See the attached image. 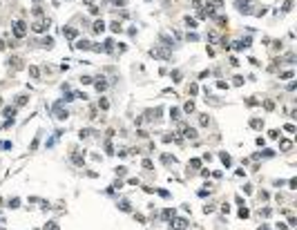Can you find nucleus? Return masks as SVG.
<instances>
[{
    "instance_id": "f257e3e1",
    "label": "nucleus",
    "mask_w": 297,
    "mask_h": 230,
    "mask_svg": "<svg viewBox=\"0 0 297 230\" xmlns=\"http://www.w3.org/2000/svg\"><path fill=\"white\" fill-rule=\"evenodd\" d=\"M14 36H16V38H25V36H27V25H25L23 20H16V23H14Z\"/></svg>"
},
{
    "instance_id": "f03ea898",
    "label": "nucleus",
    "mask_w": 297,
    "mask_h": 230,
    "mask_svg": "<svg viewBox=\"0 0 297 230\" xmlns=\"http://www.w3.org/2000/svg\"><path fill=\"white\" fill-rule=\"evenodd\" d=\"M235 5H237V9H239L241 14H250V9L255 7L253 0H235Z\"/></svg>"
},
{
    "instance_id": "7ed1b4c3",
    "label": "nucleus",
    "mask_w": 297,
    "mask_h": 230,
    "mask_svg": "<svg viewBox=\"0 0 297 230\" xmlns=\"http://www.w3.org/2000/svg\"><path fill=\"white\" fill-rule=\"evenodd\" d=\"M150 56L161 58V61H168V58H170V52H168V49H161V47H154V49H150Z\"/></svg>"
},
{
    "instance_id": "20e7f679",
    "label": "nucleus",
    "mask_w": 297,
    "mask_h": 230,
    "mask_svg": "<svg viewBox=\"0 0 297 230\" xmlns=\"http://www.w3.org/2000/svg\"><path fill=\"white\" fill-rule=\"evenodd\" d=\"M47 27H49V20H43V18H40V20H36V23L31 25V29H34L36 34H43Z\"/></svg>"
},
{
    "instance_id": "39448f33",
    "label": "nucleus",
    "mask_w": 297,
    "mask_h": 230,
    "mask_svg": "<svg viewBox=\"0 0 297 230\" xmlns=\"http://www.w3.org/2000/svg\"><path fill=\"white\" fill-rule=\"evenodd\" d=\"M181 130H183V136H186V139H197V130H195V128H190V125H186V123H181Z\"/></svg>"
},
{
    "instance_id": "423d86ee",
    "label": "nucleus",
    "mask_w": 297,
    "mask_h": 230,
    "mask_svg": "<svg viewBox=\"0 0 297 230\" xmlns=\"http://www.w3.org/2000/svg\"><path fill=\"white\" fill-rule=\"evenodd\" d=\"M188 228V221L183 217H179V219H174V221H172V230H186Z\"/></svg>"
},
{
    "instance_id": "0eeeda50",
    "label": "nucleus",
    "mask_w": 297,
    "mask_h": 230,
    "mask_svg": "<svg viewBox=\"0 0 297 230\" xmlns=\"http://www.w3.org/2000/svg\"><path fill=\"white\" fill-rule=\"evenodd\" d=\"M92 31H94V34H103V31H105V23H103V20H96V23L92 25Z\"/></svg>"
},
{
    "instance_id": "6e6552de",
    "label": "nucleus",
    "mask_w": 297,
    "mask_h": 230,
    "mask_svg": "<svg viewBox=\"0 0 297 230\" xmlns=\"http://www.w3.org/2000/svg\"><path fill=\"white\" fill-rule=\"evenodd\" d=\"M279 148H282L284 152H291V150H293V141H288V139H282V141H279Z\"/></svg>"
},
{
    "instance_id": "1a4fd4ad",
    "label": "nucleus",
    "mask_w": 297,
    "mask_h": 230,
    "mask_svg": "<svg viewBox=\"0 0 297 230\" xmlns=\"http://www.w3.org/2000/svg\"><path fill=\"white\" fill-rule=\"evenodd\" d=\"M63 36L72 40V38H76V36H78V31H76V29H72V27H67V29H63Z\"/></svg>"
},
{
    "instance_id": "9d476101",
    "label": "nucleus",
    "mask_w": 297,
    "mask_h": 230,
    "mask_svg": "<svg viewBox=\"0 0 297 230\" xmlns=\"http://www.w3.org/2000/svg\"><path fill=\"white\" fill-rule=\"evenodd\" d=\"M74 47H76V49H92V43L90 40H78Z\"/></svg>"
},
{
    "instance_id": "9b49d317",
    "label": "nucleus",
    "mask_w": 297,
    "mask_h": 230,
    "mask_svg": "<svg viewBox=\"0 0 297 230\" xmlns=\"http://www.w3.org/2000/svg\"><path fill=\"white\" fill-rule=\"evenodd\" d=\"M9 65H14V69H20V67H23V61L18 58V56H14V58H9Z\"/></svg>"
},
{
    "instance_id": "f8f14e48",
    "label": "nucleus",
    "mask_w": 297,
    "mask_h": 230,
    "mask_svg": "<svg viewBox=\"0 0 297 230\" xmlns=\"http://www.w3.org/2000/svg\"><path fill=\"white\" fill-rule=\"evenodd\" d=\"M110 29H112L114 34H121V31H123V27H121L119 20H114V23H110Z\"/></svg>"
},
{
    "instance_id": "ddd939ff",
    "label": "nucleus",
    "mask_w": 297,
    "mask_h": 230,
    "mask_svg": "<svg viewBox=\"0 0 297 230\" xmlns=\"http://www.w3.org/2000/svg\"><path fill=\"white\" fill-rule=\"evenodd\" d=\"M29 74L34 76V78H36V81H38V78H40V69H38V67H36V65H29Z\"/></svg>"
},
{
    "instance_id": "4468645a",
    "label": "nucleus",
    "mask_w": 297,
    "mask_h": 230,
    "mask_svg": "<svg viewBox=\"0 0 297 230\" xmlns=\"http://www.w3.org/2000/svg\"><path fill=\"white\" fill-rule=\"evenodd\" d=\"M72 161H74L76 165H83V163H85V154H74V157H72Z\"/></svg>"
},
{
    "instance_id": "2eb2a0df",
    "label": "nucleus",
    "mask_w": 297,
    "mask_h": 230,
    "mask_svg": "<svg viewBox=\"0 0 297 230\" xmlns=\"http://www.w3.org/2000/svg\"><path fill=\"white\" fill-rule=\"evenodd\" d=\"M174 215H177L174 208H165V210H163V219H174Z\"/></svg>"
},
{
    "instance_id": "dca6fc26",
    "label": "nucleus",
    "mask_w": 297,
    "mask_h": 230,
    "mask_svg": "<svg viewBox=\"0 0 297 230\" xmlns=\"http://www.w3.org/2000/svg\"><path fill=\"white\" fill-rule=\"evenodd\" d=\"M161 161H163V163H177V159L172 154H161Z\"/></svg>"
},
{
    "instance_id": "f3484780",
    "label": "nucleus",
    "mask_w": 297,
    "mask_h": 230,
    "mask_svg": "<svg viewBox=\"0 0 297 230\" xmlns=\"http://www.w3.org/2000/svg\"><path fill=\"white\" fill-rule=\"evenodd\" d=\"M250 128H255V130L264 128V121H261V119H253V121H250Z\"/></svg>"
},
{
    "instance_id": "a211bd4d",
    "label": "nucleus",
    "mask_w": 297,
    "mask_h": 230,
    "mask_svg": "<svg viewBox=\"0 0 297 230\" xmlns=\"http://www.w3.org/2000/svg\"><path fill=\"white\" fill-rule=\"evenodd\" d=\"M25 103H27V96L20 94V96H16V105H14V107H20V105H25Z\"/></svg>"
},
{
    "instance_id": "6ab92c4d",
    "label": "nucleus",
    "mask_w": 297,
    "mask_h": 230,
    "mask_svg": "<svg viewBox=\"0 0 297 230\" xmlns=\"http://www.w3.org/2000/svg\"><path fill=\"white\" fill-rule=\"evenodd\" d=\"M219 159H221V161H224V165H230V163H232V159H230V154H226V152H221V157H219Z\"/></svg>"
},
{
    "instance_id": "aec40b11",
    "label": "nucleus",
    "mask_w": 297,
    "mask_h": 230,
    "mask_svg": "<svg viewBox=\"0 0 297 230\" xmlns=\"http://www.w3.org/2000/svg\"><path fill=\"white\" fill-rule=\"evenodd\" d=\"M170 116H172V119H174V121H179V119H181V110H177V107H172V110H170Z\"/></svg>"
},
{
    "instance_id": "412c9836",
    "label": "nucleus",
    "mask_w": 297,
    "mask_h": 230,
    "mask_svg": "<svg viewBox=\"0 0 297 230\" xmlns=\"http://www.w3.org/2000/svg\"><path fill=\"white\" fill-rule=\"evenodd\" d=\"M188 168H195V170H199V168H201V161H199V159H190Z\"/></svg>"
},
{
    "instance_id": "4be33fe9",
    "label": "nucleus",
    "mask_w": 297,
    "mask_h": 230,
    "mask_svg": "<svg viewBox=\"0 0 297 230\" xmlns=\"http://www.w3.org/2000/svg\"><path fill=\"white\" fill-rule=\"evenodd\" d=\"M43 230H61V228H58V224H56V221H49V224H45Z\"/></svg>"
},
{
    "instance_id": "5701e85b",
    "label": "nucleus",
    "mask_w": 297,
    "mask_h": 230,
    "mask_svg": "<svg viewBox=\"0 0 297 230\" xmlns=\"http://www.w3.org/2000/svg\"><path fill=\"white\" fill-rule=\"evenodd\" d=\"M186 25L190 27V29H195V27H197V20H195V18H190V16H186Z\"/></svg>"
},
{
    "instance_id": "b1692460",
    "label": "nucleus",
    "mask_w": 297,
    "mask_h": 230,
    "mask_svg": "<svg viewBox=\"0 0 297 230\" xmlns=\"http://www.w3.org/2000/svg\"><path fill=\"white\" fill-rule=\"evenodd\" d=\"M43 47H47V49H49V47H54V38H52V36H47L45 40H43Z\"/></svg>"
},
{
    "instance_id": "393cba45",
    "label": "nucleus",
    "mask_w": 297,
    "mask_h": 230,
    "mask_svg": "<svg viewBox=\"0 0 297 230\" xmlns=\"http://www.w3.org/2000/svg\"><path fill=\"white\" fill-rule=\"evenodd\" d=\"M119 208H121V210H125V212H130V201H128V199H123L121 203H119Z\"/></svg>"
},
{
    "instance_id": "a878e982",
    "label": "nucleus",
    "mask_w": 297,
    "mask_h": 230,
    "mask_svg": "<svg viewBox=\"0 0 297 230\" xmlns=\"http://www.w3.org/2000/svg\"><path fill=\"white\" fill-rule=\"evenodd\" d=\"M183 112H188V114H190V112H195V103H192V101H188V103L183 105Z\"/></svg>"
},
{
    "instance_id": "bb28decb",
    "label": "nucleus",
    "mask_w": 297,
    "mask_h": 230,
    "mask_svg": "<svg viewBox=\"0 0 297 230\" xmlns=\"http://www.w3.org/2000/svg\"><path fill=\"white\" fill-rule=\"evenodd\" d=\"M105 87H107V83H105V78H98V83H96V90H98V92H103Z\"/></svg>"
},
{
    "instance_id": "cd10ccee",
    "label": "nucleus",
    "mask_w": 297,
    "mask_h": 230,
    "mask_svg": "<svg viewBox=\"0 0 297 230\" xmlns=\"http://www.w3.org/2000/svg\"><path fill=\"white\" fill-rule=\"evenodd\" d=\"M199 92V87H197V83H190V87H188V94H192V96H195V94Z\"/></svg>"
},
{
    "instance_id": "c85d7f7f",
    "label": "nucleus",
    "mask_w": 297,
    "mask_h": 230,
    "mask_svg": "<svg viewBox=\"0 0 297 230\" xmlns=\"http://www.w3.org/2000/svg\"><path fill=\"white\" fill-rule=\"evenodd\" d=\"M98 107H101V110L105 112V110H110V103L105 101V98H101V101H98Z\"/></svg>"
},
{
    "instance_id": "c756f323",
    "label": "nucleus",
    "mask_w": 297,
    "mask_h": 230,
    "mask_svg": "<svg viewBox=\"0 0 297 230\" xmlns=\"http://www.w3.org/2000/svg\"><path fill=\"white\" fill-rule=\"evenodd\" d=\"M170 76H172V78H174V83H179V81H181V76H183V74H181L179 69H174V72H172Z\"/></svg>"
},
{
    "instance_id": "7c9ffc66",
    "label": "nucleus",
    "mask_w": 297,
    "mask_h": 230,
    "mask_svg": "<svg viewBox=\"0 0 297 230\" xmlns=\"http://www.w3.org/2000/svg\"><path fill=\"white\" fill-rule=\"evenodd\" d=\"M199 125H208V114H199Z\"/></svg>"
},
{
    "instance_id": "2f4dec72",
    "label": "nucleus",
    "mask_w": 297,
    "mask_h": 230,
    "mask_svg": "<svg viewBox=\"0 0 297 230\" xmlns=\"http://www.w3.org/2000/svg\"><path fill=\"white\" fill-rule=\"evenodd\" d=\"M217 25H221V27L228 25V18H226V16H217Z\"/></svg>"
},
{
    "instance_id": "473e14b6",
    "label": "nucleus",
    "mask_w": 297,
    "mask_h": 230,
    "mask_svg": "<svg viewBox=\"0 0 297 230\" xmlns=\"http://www.w3.org/2000/svg\"><path fill=\"white\" fill-rule=\"evenodd\" d=\"M248 215H250V212H248V208H244V206L239 208V217H241V219H246Z\"/></svg>"
},
{
    "instance_id": "72a5a7b5",
    "label": "nucleus",
    "mask_w": 297,
    "mask_h": 230,
    "mask_svg": "<svg viewBox=\"0 0 297 230\" xmlns=\"http://www.w3.org/2000/svg\"><path fill=\"white\" fill-rule=\"evenodd\" d=\"M293 76H295V74L288 69V72H282V74H279V78H293Z\"/></svg>"
},
{
    "instance_id": "f704fd0d",
    "label": "nucleus",
    "mask_w": 297,
    "mask_h": 230,
    "mask_svg": "<svg viewBox=\"0 0 297 230\" xmlns=\"http://www.w3.org/2000/svg\"><path fill=\"white\" fill-rule=\"evenodd\" d=\"M270 212H273L270 208H264V210H259V215H261V217H270Z\"/></svg>"
},
{
    "instance_id": "c9c22d12",
    "label": "nucleus",
    "mask_w": 297,
    "mask_h": 230,
    "mask_svg": "<svg viewBox=\"0 0 297 230\" xmlns=\"http://www.w3.org/2000/svg\"><path fill=\"white\" fill-rule=\"evenodd\" d=\"M92 81H94V78H92V76H83V78H81V83H83V85H90Z\"/></svg>"
},
{
    "instance_id": "e433bc0d",
    "label": "nucleus",
    "mask_w": 297,
    "mask_h": 230,
    "mask_svg": "<svg viewBox=\"0 0 297 230\" xmlns=\"http://www.w3.org/2000/svg\"><path fill=\"white\" fill-rule=\"evenodd\" d=\"M284 130H286V132H291V134H293V132H295V125H293V123H286V125H284Z\"/></svg>"
},
{
    "instance_id": "4c0bfd02",
    "label": "nucleus",
    "mask_w": 297,
    "mask_h": 230,
    "mask_svg": "<svg viewBox=\"0 0 297 230\" xmlns=\"http://www.w3.org/2000/svg\"><path fill=\"white\" fill-rule=\"evenodd\" d=\"M208 2H212V5H215V7H219V9L224 7V0H208Z\"/></svg>"
},
{
    "instance_id": "58836bf2",
    "label": "nucleus",
    "mask_w": 297,
    "mask_h": 230,
    "mask_svg": "<svg viewBox=\"0 0 297 230\" xmlns=\"http://www.w3.org/2000/svg\"><path fill=\"white\" fill-rule=\"evenodd\" d=\"M291 7H293V0H286V2H284V11H291Z\"/></svg>"
},
{
    "instance_id": "ea45409f",
    "label": "nucleus",
    "mask_w": 297,
    "mask_h": 230,
    "mask_svg": "<svg viewBox=\"0 0 297 230\" xmlns=\"http://www.w3.org/2000/svg\"><path fill=\"white\" fill-rule=\"evenodd\" d=\"M268 136H270V139H279V132H277V130H270V132H268Z\"/></svg>"
},
{
    "instance_id": "a19ab883",
    "label": "nucleus",
    "mask_w": 297,
    "mask_h": 230,
    "mask_svg": "<svg viewBox=\"0 0 297 230\" xmlns=\"http://www.w3.org/2000/svg\"><path fill=\"white\" fill-rule=\"evenodd\" d=\"M9 206H11V208H18V206H20V199H11V201H9Z\"/></svg>"
},
{
    "instance_id": "79ce46f5",
    "label": "nucleus",
    "mask_w": 297,
    "mask_h": 230,
    "mask_svg": "<svg viewBox=\"0 0 297 230\" xmlns=\"http://www.w3.org/2000/svg\"><path fill=\"white\" fill-rule=\"evenodd\" d=\"M264 107H266V110H275V103H273V101H266Z\"/></svg>"
},
{
    "instance_id": "37998d69",
    "label": "nucleus",
    "mask_w": 297,
    "mask_h": 230,
    "mask_svg": "<svg viewBox=\"0 0 297 230\" xmlns=\"http://www.w3.org/2000/svg\"><path fill=\"white\" fill-rule=\"evenodd\" d=\"M232 81H235V85H244V76H235Z\"/></svg>"
},
{
    "instance_id": "c03bdc74",
    "label": "nucleus",
    "mask_w": 297,
    "mask_h": 230,
    "mask_svg": "<svg viewBox=\"0 0 297 230\" xmlns=\"http://www.w3.org/2000/svg\"><path fill=\"white\" fill-rule=\"evenodd\" d=\"M288 226H291V228L297 226V219H295V217H288Z\"/></svg>"
},
{
    "instance_id": "a18cd8bd",
    "label": "nucleus",
    "mask_w": 297,
    "mask_h": 230,
    "mask_svg": "<svg viewBox=\"0 0 297 230\" xmlns=\"http://www.w3.org/2000/svg\"><path fill=\"white\" fill-rule=\"evenodd\" d=\"M221 212H224V215H228V212H230V206H228V203H224V206H221Z\"/></svg>"
},
{
    "instance_id": "49530a36",
    "label": "nucleus",
    "mask_w": 297,
    "mask_h": 230,
    "mask_svg": "<svg viewBox=\"0 0 297 230\" xmlns=\"http://www.w3.org/2000/svg\"><path fill=\"white\" fill-rule=\"evenodd\" d=\"M288 186H291V190H295V188H297V179H291V181H288Z\"/></svg>"
},
{
    "instance_id": "de8ad7c7",
    "label": "nucleus",
    "mask_w": 297,
    "mask_h": 230,
    "mask_svg": "<svg viewBox=\"0 0 297 230\" xmlns=\"http://www.w3.org/2000/svg\"><path fill=\"white\" fill-rule=\"evenodd\" d=\"M188 40H192V43H195V40H199V36H197V34H188Z\"/></svg>"
},
{
    "instance_id": "09e8293b",
    "label": "nucleus",
    "mask_w": 297,
    "mask_h": 230,
    "mask_svg": "<svg viewBox=\"0 0 297 230\" xmlns=\"http://www.w3.org/2000/svg\"><path fill=\"white\" fill-rule=\"evenodd\" d=\"M192 7H195V9H201V0H192Z\"/></svg>"
},
{
    "instance_id": "8fccbe9b",
    "label": "nucleus",
    "mask_w": 297,
    "mask_h": 230,
    "mask_svg": "<svg viewBox=\"0 0 297 230\" xmlns=\"http://www.w3.org/2000/svg\"><path fill=\"white\" fill-rule=\"evenodd\" d=\"M259 230H268V226H259Z\"/></svg>"
},
{
    "instance_id": "3c124183",
    "label": "nucleus",
    "mask_w": 297,
    "mask_h": 230,
    "mask_svg": "<svg viewBox=\"0 0 297 230\" xmlns=\"http://www.w3.org/2000/svg\"><path fill=\"white\" fill-rule=\"evenodd\" d=\"M85 2H94V0H85Z\"/></svg>"
},
{
    "instance_id": "603ef678",
    "label": "nucleus",
    "mask_w": 297,
    "mask_h": 230,
    "mask_svg": "<svg viewBox=\"0 0 297 230\" xmlns=\"http://www.w3.org/2000/svg\"><path fill=\"white\" fill-rule=\"evenodd\" d=\"M0 105H2V98H0Z\"/></svg>"
}]
</instances>
